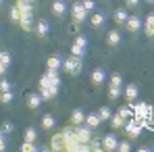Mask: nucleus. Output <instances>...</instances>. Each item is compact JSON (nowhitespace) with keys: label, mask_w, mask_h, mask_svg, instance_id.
Segmentation results:
<instances>
[{"label":"nucleus","mask_w":154,"mask_h":152,"mask_svg":"<svg viewBox=\"0 0 154 152\" xmlns=\"http://www.w3.org/2000/svg\"><path fill=\"white\" fill-rule=\"evenodd\" d=\"M117 150H121V152H129V150H131V144H129V142H119Z\"/></svg>","instance_id":"c9c22d12"},{"label":"nucleus","mask_w":154,"mask_h":152,"mask_svg":"<svg viewBox=\"0 0 154 152\" xmlns=\"http://www.w3.org/2000/svg\"><path fill=\"white\" fill-rule=\"evenodd\" d=\"M13 129H15L13 123H4V127H2V131H4V133H8V131H13Z\"/></svg>","instance_id":"79ce46f5"},{"label":"nucleus","mask_w":154,"mask_h":152,"mask_svg":"<svg viewBox=\"0 0 154 152\" xmlns=\"http://www.w3.org/2000/svg\"><path fill=\"white\" fill-rule=\"evenodd\" d=\"M119 115H121V117H123V119L127 121L129 117H131V110H129L127 106H121V110H119Z\"/></svg>","instance_id":"e433bc0d"},{"label":"nucleus","mask_w":154,"mask_h":152,"mask_svg":"<svg viewBox=\"0 0 154 152\" xmlns=\"http://www.w3.org/2000/svg\"><path fill=\"white\" fill-rule=\"evenodd\" d=\"M11 60H13V58H11V52H2V54H0V63H2V65L11 67Z\"/></svg>","instance_id":"f704fd0d"},{"label":"nucleus","mask_w":154,"mask_h":152,"mask_svg":"<svg viewBox=\"0 0 154 152\" xmlns=\"http://www.w3.org/2000/svg\"><path fill=\"white\" fill-rule=\"evenodd\" d=\"M90 79H92V83H94V85H102V83H104V79H106V71L98 67V69H94V71H92Z\"/></svg>","instance_id":"1a4fd4ad"},{"label":"nucleus","mask_w":154,"mask_h":152,"mask_svg":"<svg viewBox=\"0 0 154 152\" xmlns=\"http://www.w3.org/2000/svg\"><path fill=\"white\" fill-rule=\"evenodd\" d=\"M46 65H48V69H54V71H60V67H63V58L54 54V56H50V58H48V63H46Z\"/></svg>","instance_id":"dca6fc26"},{"label":"nucleus","mask_w":154,"mask_h":152,"mask_svg":"<svg viewBox=\"0 0 154 152\" xmlns=\"http://www.w3.org/2000/svg\"><path fill=\"white\" fill-rule=\"evenodd\" d=\"M81 4H83V8H85L88 13H94V11H96V2H94V0H83Z\"/></svg>","instance_id":"473e14b6"},{"label":"nucleus","mask_w":154,"mask_h":152,"mask_svg":"<svg viewBox=\"0 0 154 152\" xmlns=\"http://www.w3.org/2000/svg\"><path fill=\"white\" fill-rule=\"evenodd\" d=\"M6 90H11V81L0 79V92H6Z\"/></svg>","instance_id":"4c0bfd02"},{"label":"nucleus","mask_w":154,"mask_h":152,"mask_svg":"<svg viewBox=\"0 0 154 152\" xmlns=\"http://www.w3.org/2000/svg\"><path fill=\"white\" fill-rule=\"evenodd\" d=\"M6 69H8V67H6V65H2V63H0V75H4V71H6Z\"/></svg>","instance_id":"c03bdc74"},{"label":"nucleus","mask_w":154,"mask_h":152,"mask_svg":"<svg viewBox=\"0 0 154 152\" xmlns=\"http://www.w3.org/2000/svg\"><path fill=\"white\" fill-rule=\"evenodd\" d=\"M17 6H19L21 15H29V13H31V2H29V0H19Z\"/></svg>","instance_id":"b1692460"},{"label":"nucleus","mask_w":154,"mask_h":152,"mask_svg":"<svg viewBox=\"0 0 154 152\" xmlns=\"http://www.w3.org/2000/svg\"><path fill=\"white\" fill-rule=\"evenodd\" d=\"M121 94H123V88H112V85H110V90H108V98H110V100H117Z\"/></svg>","instance_id":"c85d7f7f"},{"label":"nucleus","mask_w":154,"mask_h":152,"mask_svg":"<svg viewBox=\"0 0 154 152\" xmlns=\"http://www.w3.org/2000/svg\"><path fill=\"white\" fill-rule=\"evenodd\" d=\"M83 121H85V113H83L81 108H75V110L71 113V123L77 127V125H81Z\"/></svg>","instance_id":"9b49d317"},{"label":"nucleus","mask_w":154,"mask_h":152,"mask_svg":"<svg viewBox=\"0 0 154 152\" xmlns=\"http://www.w3.org/2000/svg\"><path fill=\"white\" fill-rule=\"evenodd\" d=\"M140 2H142V0H125L127 8H135V6H140Z\"/></svg>","instance_id":"58836bf2"},{"label":"nucleus","mask_w":154,"mask_h":152,"mask_svg":"<svg viewBox=\"0 0 154 152\" xmlns=\"http://www.w3.org/2000/svg\"><path fill=\"white\" fill-rule=\"evenodd\" d=\"M117 146H119V138L115 133H108L102 138V150H117Z\"/></svg>","instance_id":"423d86ee"},{"label":"nucleus","mask_w":154,"mask_h":152,"mask_svg":"<svg viewBox=\"0 0 154 152\" xmlns=\"http://www.w3.org/2000/svg\"><path fill=\"white\" fill-rule=\"evenodd\" d=\"M148 2H154V0H148Z\"/></svg>","instance_id":"8fccbe9b"},{"label":"nucleus","mask_w":154,"mask_h":152,"mask_svg":"<svg viewBox=\"0 0 154 152\" xmlns=\"http://www.w3.org/2000/svg\"><path fill=\"white\" fill-rule=\"evenodd\" d=\"M42 94H29L27 96V104H29V108H38L40 104H42Z\"/></svg>","instance_id":"f3484780"},{"label":"nucleus","mask_w":154,"mask_h":152,"mask_svg":"<svg viewBox=\"0 0 154 152\" xmlns=\"http://www.w3.org/2000/svg\"><path fill=\"white\" fill-rule=\"evenodd\" d=\"M0 54H2V52H0Z\"/></svg>","instance_id":"3c124183"},{"label":"nucleus","mask_w":154,"mask_h":152,"mask_svg":"<svg viewBox=\"0 0 154 152\" xmlns=\"http://www.w3.org/2000/svg\"><path fill=\"white\" fill-rule=\"evenodd\" d=\"M144 29H146L148 36H154V13H150V15L146 17V21H144Z\"/></svg>","instance_id":"6ab92c4d"},{"label":"nucleus","mask_w":154,"mask_h":152,"mask_svg":"<svg viewBox=\"0 0 154 152\" xmlns=\"http://www.w3.org/2000/svg\"><path fill=\"white\" fill-rule=\"evenodd\" d=\"M52 148H54V150L65 148V135H63V133H56V135L52 138Z\"/></svg>","instance_id":"aec40b11"},{"label":"nucleus","mask_w":154,"mask_h":152,"mask_svg":"<svg viewBox=\"0 0 154 152\" xmlns=\"http://www.w3.org/2000/svg\"><path fill=\"white\" fill-rule=\"evenodd\" d=\"M11 19H13V21H21V11H19V6H13V8H11Z\"/></svg>","instance_id":"72a5a7b5"},{"label":"nucleus","mask_w":154,"mask_h":152,"mask_svg":"<svg viewBox=\"0 0 154 152\" xmlns=\"http://www.w3.org/2000/svg\"><path fill=\"white\" fill-rule=\"evenodd\" d=\"M125 25H127V29L131 33H137V31L144 27V23H142L140 17H127V23H125Z\"/></svg>","instance_id":"0eeeda50"},{"label":"nucleus","mask_w":154,"mask_h":152,"mask_svg":"<svg viewBox=\"0 0 154 152\" xmlns=\"http://www.w3.org/2000/svg\"><path fill=\"white\" fill-rule=\"evenodd\" d=\"M75 135H77V140H79V142H83V144L92 142V127L83 125V123H81V125H77Z\"/></svg>","instance_id":"20e7f679"},{"label":"nucleus","mask_w":154,"mask_h":152,"mask_svg":"<svg viewBox=\"0 0 154 152\" xmlns=\"http://www.w3.org/2000/svg\"><path fill=\"white\" fill-rule=\"evenodd\" d=\"M35 31H38V36H48V31H50V23L48 21H40L38 25H35Z\"/></svg>","instance_id":"412c9836"},{"label":"nucleus","mask_w":154,"mask_h":152,"mask_svg":"<svg viewBox=\"0 0 154 152\" xmlns=\"http://www.w3.org/2000/svg\"><path fill=\"white\" fill-rule=\"evenodd\" d=\"M123 94H125V98H127V100L131 102V100H135V98H137V94H140V90H137V85H133V83H129L127 88L123 90Z\"/></svg>","instance_id":"ddd939ff"},{"label":"nucleus","mask_w":154,"mask_h":152,"mask_svg":"<svg viewBox=\"0 0 154 152\" xmlns=\"http://www.w3.org/2000/svg\"><path fill=\"white\" fill-rule=\"evenodd\" d=\"M48 85H52V83H50V79L44 75L42 79H40V88H48Z\"/></svg>","instance_id":"ea45409f"},{"label":"nucleus","mask_w":154,"mask_h":152,"mask_svg":"<svg viewBox=\"0 0 154 152\" xmlns=\"http://www.w3.org/2000/svg\"><path fill=\"white\" fill-rule=\"evenodd\" d=\"M92 150H102V144L96 142V140H92Z\"/></svg>","instance_id":"37998d69"},{"label":"nucleus","mask_w":154,"mask_h":152,"mask_svg":"<svg viewBox=\"0 0 154 152\" xmlns=\"http://www.w3.org/2000/svg\"><path fill=\"white\" fill-rule=\"evenodd\" d=\"M29 2H35V0H29Z\"/></svg>","instance_id":"de8ad7c7"},{"label":"nucleus","mask_w":154,"mask_h":152,"mask_svg":"<svg viewBox=\"0 0 154 152\" xmlns=\"http://www.w3.org/2000/svg\"><path fill=\"white\" fill-rule=\"evenodd\" d=\"M123 127H125L127 135H131V138H137V135L142 133V129H144V125H142V121H140V119H127Z\"/></svg>","instance_id":"7ed1b4c3"},{"label":"nucleus","mask_w":154,"mask_h":152,"mask_svg":"<svg viewBox=\"0 0 154 152\" xmlns=\"http://www.w3.org/2000/svg\"><path fill=\"white\" fill-rule=\"evenodd\" d=\"M40 94H42V98H44V100H52V98L58 94V88H54V85L42 88V90H40Z\"/></svg>","instance_id":"f8f14e48"},{"label":"nucleus","mask_w":154,"mask_h":152,"mask_svg":"<svg viewBox=\"0 0 154 152\" xmlns=\"http://www.w3.org/2000/svg\"><path fill=\"white\" fill-rule=\"evenodd\" d=\"M98 115H100V119H102V121H110V117H112V113H110V108H108V106H102V108L98 110Z\"/></svg>","instance_id":"c756f323"},{"label":"nucleus","mask_w":154,"mask_h":152,"mask_svg":"<svg viewBox=\"0 0 154 152\" xmlns=\"http://www.w3.org/2000/svg\"><path fill=\"white\" fill-rule=\"evenodd\" d=\"M21 150H23V152H35V150H42V148H38L35 142H27V140H25V144L21 146Z\"/></svg>","instance_id":"2f4dec72"},{"label":"nucleus","mask_w":154,"mask_h":152,"mask_svg":"<svg viewBox=\"0 0 154 152\" xmlns=\"http://www.w3.org/2000/svg\"><path fill=\"white\" fill-rule=\"evenodd\" d=\"M77 44H81V46H85V48H88V38H85V36H79V38H77L75 40Z\"/></svg>","instance_id":"a19ab883"},{"label":"nucleus","mask_w":154,"mask_h":152,"mask_svg":"<svg viewBox=\"0 0 154 152\" xmlns=\"http://www.w3.org/2000/svg\"><path fill=\"white\" fill-rule=\"evenodd\" d=\"M71 15H73V19H75L77 23H83V21L88 19V11L83 8L81 2H75V4L71 6Z\"/></svg>","instance_id":"39448f33"},{"label":"nucleus","mask_w":154,"mask_h":152,"mask_svg":"<svg viewBox=\"0 0 154 152\" xmlns=\"http://www.w3.org/2000/svg\"><path fill=\"white\" fill-rule=\"evenodd\" d=\"M104 23H106V15H104V13H98V11H94V13H92V27L100 29Z\"/></svg>","instance_id":"9d476101"},{"label":"nucleus","mask_w":154,"mask_h":152,"mask_svg":"<svg viewBox=\"0 0 154 152\" xmlns=\"http://www.w3.org/2000/svg\"><path fill=\"white\" fill-rule=\"evenodd\" d=\"M106 42H108L110 46H119V44H121V33H119L117 29L108 31V36H106Z\"/></svg>","instance_id":"2eb2a0df"},{"label":"nucleus","mask_w":154,"mask_h":152,"mask_svg":"<svg viewBox=\"0 0 154 152\" xmlns=\"http://www.w3.org/2000/svg\"><path fill=\"white\" fill-rule=\"evenodd\" d=\"M67 11H69V6H67L65 0H54V2H52V13H54L56 17H63Z\"/></svg>","instance_id":"6e6552de"},{"label":"nucleus","mask_w":154,"mask_h":152,"mask_svg":"<svg viewBox=\"0 0 154 152\" xmlns=\"http://www.w3.org/2000/svg\"><path fill=\"white\" fill-rule=\"evenodd\" d=\"M110 85L112 88H123V77L119 75V73H115V75L110 77Z\"/></svg>","instance_id":"7c9ffc66"},{"label":"nucleus","mask_w":154,"mask_h":152,"mask_svg":"<svg viewBox=\"0 0 154 152\" xmlns=\"http://www.w3.org/2000/svg\"><path fill=\"white\" fill-rule=\"evenodd\" d=\"M133 113H135V119L140 121H146V119H152V106L146 104V102H140L133 106Z\"/></svg>","instance_id":"f03ea898"},{"label":"nucleus","mask_w":154,"mask_h":152,"mask_svg":"<svg viewBox=\"0 0 154 152\" xmlns=\"http://www.w3.org/2000/svg\"><path fill=\"white\" fill-rule=\"evenodd\" d=\"M0 140H6V138H4V131H2V129H0Z\"/></svg>","instance_id":"49530a36"},{"label":"nucleus","mask_w":154,"mask_h":152,"mask_svg":"<svg viewBox=\"0 0 154 152\" xmlns=\"http://www.w3.org/2000/svg\"><path fill=\"white\" fill-rule=\"evenodd\" d=\"M25 140L27 142H35L38 140V129L35 127H27L25 129Z\"/></svg>","instance_id":"393cba45"},{"label":"nucleus","mask_w":154,"mask_h":152,"mask_svg":"<svg viewBox=\"0 0 154 152\" xmlns=\"http://www.w3.org/2000/svg\"><path fill=\"white\" fill-rule=\"evenodd\" d=\"M15 100V94L11 92V90H6V92H2L0 94V102H4V104H8V102Z\"/></svg>","instance_id":"cd10ccee"},{"label":"nucleus","mask_w":154,"mask_h":152,"mask_svg":"<svg viewBox=\"0 0 154 152\" xmlns=\"http://www.w3.org/2000/svg\"><path fill=\"white\" fill-rule=\"evenodd\" d=\"M54 125H56V119H54L52 115H44V117H42V127H44V129H52Z\"/></svg>","instance_id":"5701e85b"},{"label":"nucleus","mask_w":154,"mask_h":152,"mask_svg":"<svg viewBox=\"0 0 154 152\" xmlns=\"http://www.w3.org/2000/svg\"><path fill=\"white\" fill-rule=\"evenodd\" d=\"M2 2H4V0H0V4H2Z\"/></svg>","instance_id":"09e8293b"},{"label":"nucleus","mask_w":154,"mask_h":152,"mask_svg":"<svg viewBox=\"0 0 154 152\" xmlns=\"http://www.w3.org/2000/svg\"><path fill=\"white\" fill-rule=\"evenodd\" d=\"M71 54H75V56H85V46H81V44L73 42V46H71Z\"/></svg>","instance_id":"a878e982"},{"label":"nucleus","mask_w":154,"mask_h":152,"mask_svg":"<svg viewBox=\"0 0 154 152\" xmlns=\"http://www.w3.org/2000/svg\"><path fill=\"white\" fill-rule=\"evenodd\" d=\"M115 21H117L119 25H125V23H127V11H125V8H119V11L115 13Z\"/></svg>","instance_id":"4be33fe9"},{"label":"nucleus","mask_w":154,"mask_h":152,"mask_svg":"<svg viewBox=\"0 0 154 152\" xmlns=\"http://www.w3.org/2000/svg\"><path fill=\"white\" fill-rule=\"evenodd\" d=\"M4 148H6V140H0V152L4 150Z\"/></svg>","instance_id":"a18cd8bd"},{"label":"nucleus","mask_w":154,"mask_h":152,"mask_svg":"<svg viewBox=\"0 0 154 152\" xmlns=\"http://www.w3.org/2000/svg\"><path fill=\"white\" fill-rule=\"evenodd\" d=\"M19 23H21V27H23L25 31H31V29H33V19H31V13H29V15H21V21H19Z\"/></svg>","instance_id":"a211bd4d"},{"label":"nucleus","mask_w":154,"mask_h":152,"mask_svg":"<svg viewBox=\"0 0 154 152\" xmlns=\"http://www.w3.org/2000/svg\"><path fill=\"white\" fill-rule=\"evenodd\" d=\"M83 123L94 129V127H98L102 123V119H100V115H94V113H92V115H85V121H83Z\"/></svg>","instance_id":"4468645a"},{"label":"nucleus","mask_w":154,"mask_h":152,"mask_svg":"<svg viewBox=\"0 0 154 152\" xmlns=\"http://www.w3.org/2000/svg\"><path fill=\"white\" fill-rule=\"evenodd\" d=\"M81 65H83V56H75V54H71L67 60H63L65 71L67 73H73V75H77L81 71Z\"/></svg>","instance_id":"f257e3e1"},{"label":"nucleus","mask_w":154,"mask_h":152,"mask_svg":"<svg viewBox=\"0 0 154 152\" xmlns=\"http://www.w3.org/2000/svg\"><path fill=\"white\" fill-rule=\"evenodd\" d=\"M110 123H112V127H117V129H119V127L125 125V119H123L121 115H112V117H110Z\"/></svg>","instance_id":"bb28decb"}]
</instances>
